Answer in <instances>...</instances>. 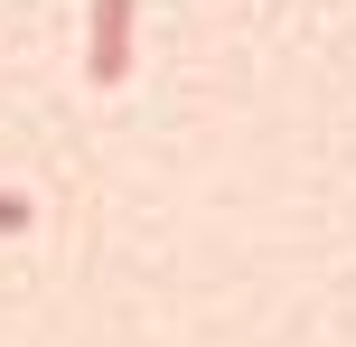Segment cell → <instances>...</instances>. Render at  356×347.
<instances>
[{
	"instance_id": "cell-1",
	"label": "cell",
	"mask_w": 356,
	"mask_h": 347,
	"mask_svg": "<svg viewBox=\"0 0 356 347\" xmlns=\"http://www.w3.org/2000/svg\"><path fill=\"white\" fill-rule=\"evenodd\" d=\"M85 75L94 85H122L131 75V0H94V19H85Z\"/></svg>"
},
{
	"instance_id": "cell-2",
	"label": "cell",
	"mask_w": 356,
	"mask_h": 347,
	"mask_svg": "<svg viewBox=\"0 0 356 347\" xmlns=\"http://www.w3.org/2000/svg\"><path fill=\"white\" fill-rule=\"evenodd\" d=\"M19 225H29V197H19V188H0V235H19Z\"/></svg>"
}]
</instances>
